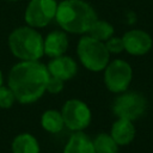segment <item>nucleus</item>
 I'll list each match as a JSON object with an SVG mask.
<instances>
[{"label":"nucleus","mask_w":153,"mask_h":153,"mask_svg":"<svg viewBox=\"0 0 153 153\" xmlns=\"http://www.w3.org/2000/svg\"><path fill=\"white\" fill-rule=\"evenodd\" d=\"M16 100V97L10 87L6 86H0V108L2 109H8L13 105Z\"/></svg>","instance_id":"a211bd4d"},{"label":"nucleus","mask_w":153,"mask_h":153,"mask_svg":"<svg viewBox=\"0 0 153 153\" xmlns=\"http://www.w3.org/2000/svg\"><path fill=\"white\" fill-rule=\"evenodd\" d=\"M41 124H42L43 129H45L47 131H49L51 134H56V133L61 131V129L65 126L61 112L57 110H53V109L43 112V115L41 117Z\"/></svg>","instance_id":"2eb2a0df"},{"label":"nucleus","mask_w":153,"mask_h":153,"mask_svg":"<svg viewBox=\"0 0 153 153\" xmlns=\"http://www.w3.org/2000/svg\"><path fill=\"white\" fill-rule=\"evenodd\" d=\"M55 19L67 32L86 33L97 20V13L84 0H63L57 4Z\"/></svg>","instance_id":"f03ea898"},{"label":"nucleus","mask_w":153,"mask_h":153,"mask_svg":"<svg viewBox=\"0 0 153 153\" xmlns=\"http://www.w3.org/2000/svg\"><path fill=\"white\" fill-rule=\"evenodd\" d=\"M47 69L49 72V75L56 76V78L66 81V80L72 79L76 74L78 66L72 57L61 55L59 57H54L48 63Z\"/></svg>","instance_id":"9d476101"},{"label":"nucleus","mask_w":153,"mask_h":153,"mask_svg":"<svg viewBox=\"0 0 153 153\" xmlns=\"http://www.w3.org/2000/svg\"><path fill=\"white\" fill-rule=\"evenodd\" d=\"M76 54L81 63L92 72L103 71L109 63L110 53L108 51L105 44L93 37L82 36L76 47Z\"/></svg>","instance_id":"20e7f679"},{"label":"nucleus","mask_w":153,"mask_h":153,"mask_svg":"<svg viewBox=\"0 0 153 153\" xmlns=\"http://www.w3.org/2000/svg\"><path fill=\"white\" fill-rule=\"evenodd\" d=\"M68 48L67 35L62 31H51L43 41V51L49 57H59L66 53Z\"/></svg>","instance_id":"9b49d317"},{"label":"nucleus","mask_w":153,"mask_h":153,"mask_svg":"<svg viewBox=\"0 0 153 153\" xmlns=\"http://www.w3.org/2000/svg\"><path fill=\"white\" fill-rule=\"evenodd\" d=\"M104 82L109 91L122 93L127 91L133 78V71L124 60H114L104 68Z\"/></svg>","instance_id":"423d86ee"},{"label":"nucleus","mask_w":153,"mask_h":153,"mask_svg":"<svg viewBox=\"0 0 153 153\" xmlns=\"http://www.w3.org/2000/svg\"><path fill=\"white\" fill-rule=\"evenodd\" d=\"M111 137L118 146L130 143L135 137V127L133 121L127 118H118L111 127Z\"/></svg>","instance_id":"f8f14e48"},{"label":"nucleus","mask_w":153,"mask_h":153,"mask_svg":"<svg viewBox=\"0 0 153 153\" xmlns=\"http://www.w3.org/2000/svg\"><path fill=\"white\" fill-rule=\"evenodd\" d=\"M2 85V73H1V71H0V86Z\"/></svg>","instance_id":"412c9836"},{"label":"nucleus","mask_w":153,"mask_h":153,"mask_svg":"<svg viewBox=\"0 0 153 153\" xmlns=\"http://www.w3.org/2000/svg\"><path fill=\"white\" fill-rule=\"evenodd\" d=\"M48 79L47 66L38 60L20 61L8 73V87L12 90L16 100L22 104H31L43 96Z\"/></svg>","instance_id":"f257e3e1"},{"label":"nucleus","mask_w":153,"mask_h":153,"mask_svg":"<svg viewBox=\"0 0 153 153\" xmlns=\"http://www.w3.org/2000/svg\"><path fill=\"white\" fill-rule=\"evenodd\" d=\"M63 88V80L56 78V76H51L49 75V79L47 81V87H45V91H48L49 93H60Z\"/></svg>","instance_id":"aec40b11"},{"label":"nucleus","mask_w":153,"mask_h":153,"mask_svg":"<svg viewBox=\"0 0 153 153\" xmlns=\"http://www.w3.org/2000/svg\"><path fill=\"white\" fill-rule=\"evenodd\" d=\"M11 53L22 61L39 60L43 51V37L31 26H20L13 30L8 37Z\"/></svg>","instance_id":"7ed1b4c3"},{"label":"nucleus","mask_w":153,"mask_h":153,"mask_svg":"<svg viewBox=\"0 0 153 153\" xmlns=\"http://www.w3.org/2000/svg\"><path fill=\"white\" fill-rule=\"evenodd\" d=\"M92 141L96 153H118V145L110 134H98Z\"/></svg>","instance_id":"dca6fc26"},{"label":"nucleus","mask_w":153,"mask_h":153,"mask_svg":"<svg viewBox=\"0 0 153 153\" xmlns=\"http://www.w3.org/2000/svg\"><path fill=\"white\" fill-rule=\"evenodd\" d=\"M147 108L146 98L139 92H122L115 100L112 110L118 118H127L130 121L137 120Z\"/></svg>","instance_id":"39448f33"},{"label":"nucleus","mask_w":153,"mask_h":153,"mask_svg":"<svg viewBox=\"0 0 153 153\" xmlns=\"http://www.w3.org/2000/svg\"><path fill=\"white\" fill-rule=\"evenodd\" d=\"M88 33H90L91 37L103 42V41L109 39L110 37H112V35H114V26L110 23L105 22V20L97 19L92 24V26L90 27Z\"/></svg>","instance_id":"f3484780"},{"label":"nucleus","mask_w":153,"mask_h":153,"mask_svg":"<svg viewBox=\"0 0 153 153\" xmlns=\"http://www.w3.org/2000/svg\"><path fill=\"white\" fill-rule=\"evenodd\" d=\"M63 153H96L93 141L82 131H75L67 141Z\"/></svg>","instance_id":"ddd939ff"},{"label":"nucleus","mask_w":153,"mask_h":153,"mask_svg":"<svg viewBox=\"0 0 153 153\" xmlns=\"http://www.w3.org/2000/svg\"><path fill=\"white\" fill-rule=\"evenodd\" d=\"M124 50L130 55H145L152 48V38L151 36L142 30H130L127 31L122 37Z\"/></svg>","instance_id":"1a4fd4ad"},{"label":"nucleus","mask_w":153,"mask_h":153,"mask_svg":"<svg viewBox=\"0 0 153 153\" xmlns=\"http://www.w3.org/2000/svg\"><path fill=\"white\" fill-rule=\"evenodd\" d=\"M7 1H17V0H7Z\"/></svg>","instance_id":"4be33fe9"},{"label":"nucleus","mask_w":153,"mask_h":153,"mask_svg":"<svg viewBox=\"0 0 153 153\" xmlns=\"http://www.w3.org/2000/svg\"><path fill=\"white\" fill-rule=\"evenodd\" d=\"M56 8L55 0H30L24 19L31 27H44L55 18Z\"/></svg>","instance_id":"6e6552de"},{"label":"nucleus","mask_w":153,"mask_h":153,"mask_svg":"<svg viewBox=\"0 0 153 153\" xmlns=\"http://www.w3.org/2000/svg\"><path fill=\"white\" fill-rule=\"evenodd\" d=\"M108 51L111 54H120L124 50V44L122 38L120 37H110L109 39H106V43H104Z\"/></svg>","instance_id":"6ab92c4d"},{"label":"nucleus","mask_w":153,"mask_h":153,"mask_svg":"<svg viewBox=\"0 0 153 153\" xmlns=\"http://www.w3.org/2000/svg\"><path fill=\"white\" fill-rule=\"evenodd\" d=\"M12 153H39V145L36 137L29 133L17 135L12 141Z\"/></svg>","instance_id":"4468645a"},{"label":"nucleus","mask_w":153,"mask_h":153,"mask_svg":"<svg viewBox=\"0 0 153 153\" xmlns=\"http://www.w3.org/2000/svg\"><path fill=\"white\" fill-rule=\"evenodd\" d=\"M65 126L73 131H81L91 122L90 108L79 99L67 100L61 111Z\"/></svg>","instance_id":"0eeeda50"}]
</instances>
